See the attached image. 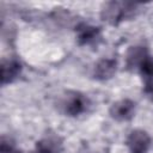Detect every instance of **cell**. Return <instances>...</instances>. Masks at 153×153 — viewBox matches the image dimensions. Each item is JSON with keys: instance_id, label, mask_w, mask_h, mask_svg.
Segmentation results:
<instances>
[{"instance_id": "1", "label": "cell", "mask_w": 153, "mask_h": 153, "mask_svg": "<svg viewBox=\"0 0 153 153\" xmlns=\"http://www.w3.org/2000/svg\"><path fill=\"white\" fill-rule=\"evenodd\" d=\"M135 7L136 5L130 2H108L104 5V8L102 10V18L110 24H117L124 18L129 17L135 10Z\"/></svg>"}, {"instance_id": "2", "label": "cell", "mask_w": 153, "mask_h": 153, "mask_svg": "<svg viewBox=\"0 0 153 153\" xmlns=\"http://www.w3.org/2000/svg\"><path fill=\"white\" fill-rule=\"evenodd\" d=\"M127 145L130 153H146L151 145V137L143 130H134L128 136Z\"/></svg>"}, {"instance_id": "3", "label": "cell", "mask_w": 153, "mask_h": 153, "mask_svg": "<svg viewBox=\"0 0 153 153\" xmlns=\"http://www.w3.org/2000/svg\"><path fill=\"white\" fill-rule=\"evenodd\" d=\"M135 112V103L129 99H122L114 103L110 108V115L117 121H127Z\"/></svg>"}, {"instance_id": "4", "label": "cell", "mask_w": 153, "mask_h": 153, "mask_svg": "<svg viewBox=\"0 0 153 153\" xmlns=\"http://www.w3.org/2000/svg\"><path fill=\"white\" fill-rule=\"evenodd\" d=\"M20 69H22V65L14 59L2 61V63H1V84L5 85L7 82H11L13 79H16L18 76V74L20 73Z\"/></svg>"}, {"instance_id": "5", "label": "cell", "mask_w": 153, "mask_h": 153, "mask_svg": "<svg viewBox=\"0 0 153 153\" xmlns=\"http://www.w3.org/2000/svg\"><path fill=\"white\" fill-rule=\"evenodd\" d=\"M116 61L111 60V59H103L100 60L94 68V76L99 80H105L109 79L114 75V73L116 72Z\"/></svg>"}, {"instance_id": "6", "label": "cell", "mask_w": 153, "mask_h": 153, "mask_svg": "<svg viewBox=\"0 0 153 153\" xmlns=\"http://www.w3.org/2000/svg\"><path fill=\"white\" fill-rule=\"evenodd\" d=\"M99 37L98 27L90 25H80L78 27V39L81 44H90Z\"/></svg>"}, {"instance_id": "7", "label": "cell", "mask_w": 153, "mask_h": 153, "mask_svg": "<svg viewBox=\"0 0 153 153\" xmlns=\"http://www.w3.org/2000/svg\"><path fill=\"white\" fill-rule=\"evenodd\" d=\"M147 53L146 49L142 47H133L128 55H127V63L129 67H134V66H139L142 63V61L147 57Z\"/></svg>"}, {"instance_id": "8", "label": "cell", "mask_w": 153, "mask_h": 153, "mask_svg": "<svg viewBox=\"0 0 153 153\" xmlns=\"http://www.w3.org/2000/svg\"><path fill=\"white\" fill-rule=\"evenodd\" d=\"M85 99L81 96H74L72 99H69V102L66 105V112L72 115V116H76L80 112H82L85 110Z\"/></svg>"}, {"instance_id": "9", "label": "cell", "mask_w": 153, "mask_h": 153, "mask_svg": "<svg viewBox=\"0 0 153 153\" xmlns=\"http://www.w3.org/2000/svg\"><path fill=\"white\" fill-rule=\"evenodd\" d=\"M59 146L56 140L54 139H44L43 141L37 143V153H57Z\"/></svg>"}, {"instance_id": "10", "label": "cell", "mask_w": 153, "mask_h": 153, "mask_svg": "<svg viewBox=\"0 0 153 153\" xmlns=\"http://www.w3.org/2000/svg\"><path fill=\"white\" fill-rule=\"evenodd\" d=\"M140 71H141L142 75L145 76V79L153 78V59L147 56L140 65Z\"/></svg>"}, {"instance_id": "11", "label": "cell", "mask_w": 153, "mask_h": 153, "mask_svg": "<svg viewBox=\"0 0 153 153\" xmlns=\"http://www.w3.org/2000/svg\"><path fill=\"white\" fill-rule=\"evenodd\" d=\"M146 84H145V92L147 93V96L153 100V78H147L145 79Z\"/></svg>"}, {"instance_id": "12", "label": "cell", "mask_w": 153, "mask_h": 153, "mask_svg": "<svg viewBox=\"0 0 153 153\" xmlns=\"http://www.w3.org/2000/svg\"><path fill=\"white\" fill-rule=\"evenodd\" d=\"M12 153H13V152H12Z\"/></svg>"}]
</instances>
